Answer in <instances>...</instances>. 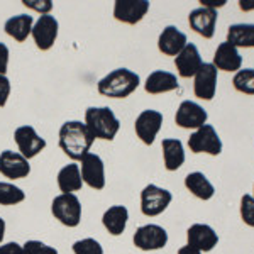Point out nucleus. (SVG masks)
I'll return each instance as SVG.
<instances>
[{
	"mask_svg": "<svg viewBox=\"0 0 254 254\" xmlns=\"http://www.w3.org/2000/svg\"><path fill=\"white\" fill-rule=\"evenodd\" d=\"M180 87L176 75L170 71H163V69H156L146 78L144 90L151 95H159V93L173 92Z\"/></svg>",
	"mask_w": 254,
	"mask_h": 254,
	"instance_id": "4be33fe9",
	"label": "nucleus"
},
{
	"mask_svg": "<svg viewBox=\"0 0 254 254\" xmlns=\"http://www.w3.org/2000/svg\"><path fill=\"white\" fill-rule=\"evenodd\" d=\"M225 5V0H200V7H207V9H220V7Z\"/></svg>",
	"mask_w": 254,
	"mask_h": 254,
	"instance_id": "e433bc0d",
	"label": "nucleus"
},
{
	"mask_svg": "<svg viewBox=\"0 0 254 254\" xmlns=\"http://www.w3.org/2000/svg\"><path fill=\"white\" fill-rule=\"evenodd\" d=\"M208 114L207 110L198 105L196 102L191 100H183L180 104L178 110H176L175 122L176 126H180L182 129H200L202 126L207 124Z\"/></svg>",
	"mask_w": 254,
	"mask_h": 254,
	"instance_id": "f8f14e48",
	"label": "nucleus"
},
{
	"mask_svg": "<svg viewBox=\"0 0 254 254\" xmlns=\"http://www.w3.org/2000/svg\"><path fill=\"white\" fill-rule=\"evenodd\" d=\"M51 214L64 227H78L81 222V202L75 193H60L51 202Z\"/></svg>",
	"mask_w": 254,
	"mask_h": 254,
	"instance_id": "20e7f679",
	"label": "nucleus"
},
{
	"mask_svg": "<svg viewBox=\"0 0 254 254\" xmlns=\"http://www.w3.org/2000/svg\"><path fill=\"white\" fill-rule=\"evenodd\" d=\"M73 254H104V248L93 237H83L75 241L71 246Z\"/></svg>",
	"mask_w": 254,
	"mask_h": 254,
	"instance_id": "c756f323",
	"label": "nucleus"
},
{
	"mask_svg": "<svg viewBox=\"0 0 254 254\" xmlns=\"http://www.w3.org/2000/svg\"><path fill=\"white\" fill-rule=\"evenodd\" d=\"M0 173L10 180H22L31 173L29 159L17 151L5 149L0 153Z\"/></svg>",
	"mask_w": 254,
	"mask_h": 254,
	"instance_id": "4468645a",
	"label": "nucleus"
},
{
	"mask_svg": "<svg viewBox=\"0 0 254 254\" xmlns=\"http://www.w3.org/2000/svg\"><path fill=\"white\" fill-rule=\"evenodd\" d=\"M161 126H163V114L158 112V110L147 109L142 110L137 116L136 122H134V130H136L137 137L146 146H153L158 132L161 130Z\"/></svg>",
	"mask_w": 254,
	"mask_h": 254,
	"instance_id": "6e6552de",
	"label": "nucleus"
},
{
	"mask_svg": "<svg viewBox=\"0 0 254 254\" xmlns=\"http://www.w3.org/2000/svg\"><path fill=\"white\" fill-rule=\"evenodd\" d=\"M217 19H219L217 10L207 9V7H196L188 15V24L198 36L205 39H212L215 34Z\"/></svg>",
	"mask_w": 254,
	"mask_h": 254,
	"instance_id": "dca6fc26",
	"label": "nucleus"
},
{
	"mask_svg": "<svg viewBox=\"0 0 254 254\" xmlns=\"http://www.w3.org/2000/svg\"><path fill=\"white\" fill-rule=\"evenodd\" d=\"M127 222H129V210L124 205H112L102 215V225L110 236L117 237L126 232Z\"/></svg>",
	"mask_w": 254,
	"mask_h": 254,
	"instance_id": "412c9836",
	"label": "nucleus"
},
{
	"mask_svg": "<svg viewBox=\"0 0 254 254\" xmlns=\"http://www.w3.org/2000/svg\"><path fill=\"white\" fill-rule=\"evenodd\" d=\"M217 80H219V69L212 63H203L195 75V97L200 100H212L217 92Z\"/></svg>",
	"mask_w": 254,
	"mask_h": 254,
	"instance_id": "ddd939ff",
	"label": "nucleus"
},
{
	"mask_svg": "<svg viewBox=\"0 0 254 254\" xmlns=\"http://www.w3.org/2000/svg\"><path fill=\"white\" fill-rule=\"evenodd\" d=\"M141 78L137 73L127 68H117L98 81V93L109 98H127L137 90Z\"/></svg>",
	"mask_w": 254,
	"mask_h": 254,
	"instance_id": "f03ea898",
	"label": "nucleus"
},
{
	"mask_svg": "<svg viewBox=\"0 0 254 254\" xmlns=\"http://www.w3.org/2000/svg\"><path fill=\"white\" fill-rule=\"evenodd\" d=\"M253 196H254V187H253Z\"/></svg>",
	"mask_w": 254,
	"mask_h": 254,
	"instance_id": "a19ab883",
	"label": "nucleus"
},
{
	"mask_svg": "<svg viewBox=\"0 0 254 254\" xmlns=\"http://www.w3.org/2000/svg\"><path fill=\"white\" fill-rule=\"evenodd\" d=\"M147 10H149L147 0H117L114 3V17L119 22L130 24V26L141 22Z\"/></svg>",
	"mask_w": 254,
	"mask_h": 254,
	"instance_id": "2eb2a0df",
	"label": "nucleus"
},
{
	"mask_svg": "<svg viewBox=\"0 0 254 254\" xmlns=\"http://www.w3.org/2000/svg\"><path fill=\"white\" fill-rule=\"evenodd\" d=\"M80 173L85 185L92 190H104L105 188V165L98 154L88 153L81 158Z\"/></svg>",
	"mask_w": 254,
	"mask_h": 254,
	"instance_id": "1a4fd4ad",
	"label": "nucleus"
},
{
	"mask_svg": "<svg viewBox=\"0 0 254 254\" xmlns=\"http://www.w3.org/2000/svg\"><path fill=\"white\" fill-rule=\"evenodd\" d=\"M132 243L141 251H158L168 244V232L158 224H146L134 232Z\"/></svg>",
	"mask_w": 254,
	"mask_h": 254,
	"instance_id": "0eeeda50",
	"label": "nucleus"
},
{
	"mask_svg": "<svg viewBox=\"0 0 254 254\" xmlns=\"http://www.w3.org/2000/svg\"><path fill=\"white\" fill-rule=\"evenodd\" d=\"M163 149V161L168 171H176L183 166L185 163V149H183V142L180 139H163L161 142Z\"/></svg>",
	"mask_w": 254,
	"mask_h": 254,
	"instance_id": "5701e85b",
	"label": "nucleus"
},
{
	"mask_svg": "<svg viewBox=\"0 0 254 254\" xmlns=\"http://www.w3.org/2000/svg\"><path fill=\"white\" fill-rule=\"evenodd\" d=\"M14 139H15V144L19 147V153L26 159L36 158L41 151H44V147L48 144L46 139L41 137L32 126L17 127L14 132Z\"/></svg>",
	"mask_w": 254,
	"mask_h": 254,
	"instance_id": "9d476101",
	"label": "nucleus"
},
{
	"mask_svg": "<svg viewBox=\"0 0 254 254\" xmlns=\"http://www.w3.org/2000/svg\"><path fill=\"white\" fill-rule=\"evenodd\" d=\"M232 85L237 92L246 93V95H254V68H244L234 75Z\"/></svg>",
	"mask_w": 254,
	"mask_h": 254,
	"instance_id": "c85d7f7f",
	"label": "nucleus"
},
{
	"mask_svg": "<svg viewBox=\"0 0 254 254\" xmlns=\"http://www.w3.org/2000/svg\"><path fill=\"white\" fill-rule=\"evenodd\" d=\"M5 231H7V224L5 220L0 217V244L3 243V237H5Z\"/></svg>",
	"mask_w": 254,
	"mask_h": 254,
	"instance_id": "ea45409f",
	"label": "nucleus"
},
{
	"mask_svg": "<svg viewBox=\"0 0 254 254\" xmlns=\"http://www.w3.org/2000/svg\"><path fill=\"white\" fill-rule=\"evenodd\" d=\"M81 187H83V180H81L80 165L69 163L61 168L58 173V188L61 193H75L81 190Z\"/></svg>",
	"mask_w": 254,
	"mask_h": 254,
	"instance_id": "a878e982",
	"label": "nucleus"
},
{
	"mask_svg": "<svg viewBox=\"0 0 254 254\" xmlns=\"http://www.w3.org/2000/svg\"><path fill=\"white\" fill-rule=\"evenodd\" d=\"M24 200H26V193H24L22 188L15 187L14 183L0 182V205L3 207L19 205Z\"/></svg>",
	"mask_w": 254,
	"mask_h": 254,
	"instance_id": "cd10ccee",
	"label": "nucleus"
},
{
	"mask_svg": "<svg viewBox=\"0 0 254 254\" xmlns=\"http://www.w3.org/2000/svg\"><path fill=\"white\" fill-rule=\"evenodd\" d=\"M32 27H34V19H32V15L17 14V15H14V17L7 19L3 29H5V32L10 38H14L17 41V43H24V41L31 36Z\"/></svg>",
	"mask_w": 254,
	"mask_h": 254,
	"instance_id": "393cba45",
	"label": "nucleus"
},
{
	"mask_svg": "<svg viewBox=\"0 0 254 254\" xmlns=\"http://www.w3.org/2000/svg\"><path fill=\"white\" fill-rule=\"evenodd\" d=\"M187 44V34L176 26H166L158 38V49L166 56H178Z\"/></svg>",
	"mask_w": 254,
	"mask_h": 254,
	"instance_id": "6ab92c4d",
	"label": "nucleus"
},
{
	"mask_svg": "<svg viewBox=\"0 0 254 254\" xmlns=\"http://www.w3.org/2000/svg\"><path fill=\"white\" fill-rule=\"evenodd\" d=\"M214 66L222 71H239L243 66V56L239 55V49L232 46L231 43H220L214 55Z\"/></svg>",
	"mask_w": 254,
	"mask_h": 254,
	"instance_id": "aec40b11",
	"label": "nucleus"
},
{
	"mask_svg": "<svg viewBox=\"0 0 254 254\" xmlns=\"http://www.w3.org/2000/svg\"><path fill=\"white\" fill-rule=\"evenodd\" d=\"M173 195L170 190L161 188L158 185H146L141 191V212L146 217H156L161 215L163 212L170 207Z\"/></svg>",
	"mask_w": 254,
	"mask_h": 254,
	"instance_id": "39448f33",
	"label": "nucleus"
},
{
	"mask_svg": "<svg viewBox=\"0 0 254 254\" xmlns=\"http://www.w3.org/2000/svg\"><path fill=\"white\" fill-rule=\"evenodd\" d=\"M22 3L27 9H32L39 12L41 15H48L53 10V2L51 0H22Z\"/></svg>",
	"mask_w": 254,
	"mask_h": 254,
	"instance_id": "473e14b6",
	"label": "nucleus"
},
{
	"mask_svg": "<svg viewBox=\"0 0 254 254\" xmlns=\"http://www.w3.org/2000/svg\"><path fill=\"white\" fill-rule=\"evenodd\" d=\"M187 241L200 253H210L219 244V236L208 224H193L187 231Z\"/></svg>",
	"mask_w": 254,
	"mask_h": 254,
	"instance_id": "f3484780",
	"label": "nucleus"
},
{
	"mask_svg": "<svg viewBox=\"0 0 254 254\" xmlns=\"http://www.w3.org/2000/svg\"><path fill=\"white\" fill-rule=\"evenodd\" d=\"M85 126L93 139L114 141L121 129V122L110 107H88L85 112Z\"/></svg>",
	"mask_w": 254,
	"mask_h": 254,
	"instance_id": "7ed1b4c3",
	"label": "nucleus"
},
{
	"mask_svg": "<svg viewBox=\"0 0 254 254\" xmlns=\"http://www.w3.org/2000/svg\"><path fill=\"white\" fill-rule=\"evenodd\" d=\"M93 141L95 139L90 134L85 122L68 121L60 129V147L73 161H81V158L90 153Z\"/></svg>",
	"mask_w": 254,
	"mask_h": 254,
	"instance_id": "f257e3e1",
	"label": "nucleus"
},
{
	"mask_svg": "<svg viewBox=\"0 0 254 254\" xmlns=\"http://www.w3.org/2000/svg\"><path fill=\"white\" fill-rule=\"evenodd\" d=\"M0 254H24L22 244L19 243H2L0 244Z\"/></svg>",
	"mask_w": 254,
	"mask_h": 254,
	"instance_id": "f704fd0d",
	"label": "nucleus"
},
{
	"mask_svg": "<svg viewBox=\"0 0 254 254\" xmlns=\"http://www.w3.org/2000/svg\"><path fill=\"white\" fill-rule=\"evenodd\" d=\"M10 95V81L5 75H0V107H5Z\"/></svg>",
	"mask_w": 254,
	"mask_h": 254,
	"instance_id": "72a5a7b5",
	"label": "nucleus"
},
{
	"mask_svg": "<svg viewBox=\"0 0 254 254\" xmlns=\"http://www.w3.org/2000/svg\"><path fill=\"white\" fill-rule=\"evenodd\" d=\"M241 219L246 225L254 227V196L253 195H243L241 198Z\"/></svg>",
	"mask_w": 254,
	"mask_h": 254,
	"instance_id": "2f4dec72",
	"label": "nucleus"
},
{
	"mask_svg": "<svg viewBox=\"0 0 254 254\" xmlns=\"http://www.w3.org/2000/svg\"><path fill=\"white\" fill-rule=\"evenodd\" d=\"M202 64H203L202 56H200L198 48L193 43H188L182 49V53L178 56H175V66L178 69V75L182 78H191V76H195Z\"/></svg>",
	"mask_w": 254,
	"mask_h": 254,
	"instance_id": "a211bd4d",
	"label": "nucleus"
},
{
	"mask_svg": "<svg viewBox=\"0 0 254 254\" xmlns=\"http://www.w3.org/2000/svg\"><path fill=\"white\" fill-rule=\"evenodd\" d=\"M188 147L195 154L205 153L210 154V156H219L222 153V141H220L214 126L205 124L200 127V129H196L190 136V139H188Z\"/></svg>",
	"mask_w": 254,
	"mask_h": 254,
	"instance_id": "423d86ee",
	"label": "nucleus"
},
{
	"mask_svg": "<svg viewBox=\"0 0 254 254\" xmlns=\"http://www.w3.org/2000/svg\"><path fill=\"white\" fill-rule=\"evenodd\" d=\"M227 43L239 48H254V24H232L227 31Z\"/></svg>",
	"mask_w": 254,
	"mask_h": 254,
	"instance_id": "bb28decb",
	"label": "nucleus"
},
{
	"mask_svg": "<svg viewBox=\"0 0 254 254\" xmlns=\"http://www.w3.org/2000/svg\"><path fill=\"white\" fill-rule=\"evenodd\" d=\"M185 187L191 195L196 198L203 200H210L215 195V188L210 183V180L207 178L202 171H193V173H188L185 176Z\"/></svg>",
	"mask_w": 254,
	"mask_h": 254,
	"instance_id": "b1692460",
	"label": "nucleus"
},
{
	"mask_svg": "<svg viewBox=\"0 0 254 254\" xmlns=\"http://www.w3.org/2000/svg\"><path fill=\"white\" fill-rule=\"evenodd\" d=\"M9 48L3 43H0V75H5L7 73V66H9Z\"/></svg>",
	"mask_w": 254,
	"mask_h": 254,
	"instance_id": "c9c22d12",
	"label": "nucleus"
},
{
	"mask_svg": "<svg viewBox=\"0 0 254 254\" xmlns=\"http://www.w3.org/2000/svg\"><path fill=\"white\" fill-rule=\"evenodd\" d=\"M239 7H241V10H251V9H254V0H248V2L241 0Z\"/></svg>",
	"mask_w": 254,
	"mask_h": 254,
	"instance_id": "58836bf2",
	"label": "nucleus"
},
{
	"mask_svg": "<svg viewBox=\"0 0 254 254\" xmlns=\"http://www.w3.org/2000/svg\"><path fill=\"white\" fill-rule=\"evenodd\" d=\"M22 248H24V254H58V249L56 248H53V246L38 239L26 241L22 244Z\"/></svg>",
	"mask_w": 254,
	"mask_h": 254,
	"instance_id": "7c9ffc66",
	"label": "nucleus"
},
{
	"mask_svg": "<svg viewBox=\"0 0 254 254\" xmlns=\"http://www.w3.org/2000/svg\"><path fill=\"white\" fill-rule=\"evenodd\" d=\"M178 254H202L198 251V249H195V248H191V246H183V248H180L178 249Z\"/></svg>",
	"mask_w": 254,
	"mask_h": 254,
	"instance_id": "4c0bfd02",
	"label": "nucleus"
},
{
	"mask_svg": "<svg viewBox=\"0 0 254 254\" xmlns=\"http://www.w3.org/2000/svg\"><path fill=\"white\" fill-rule=\"evenodd\" d=\"M58 32H60V24L56 20L55 15H41L36 20L34 27H32V39H34L36 46L41 51H48L53 48V44L58 39Z\"/></svg>",
	"mask_w": 254,
	"mask_h": 254,
	"instance_id": "9b49d317",
	"label": "nucleus"
}]
</instances>
